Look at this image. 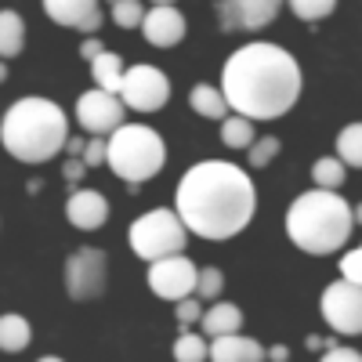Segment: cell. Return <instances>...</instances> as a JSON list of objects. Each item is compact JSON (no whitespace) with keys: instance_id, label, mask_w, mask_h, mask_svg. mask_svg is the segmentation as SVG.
<instances>
[{"instance_id":"cell-30","label":"cell","mask_w":362,"mask_h":362,"mask_svg":"<svg viewBox=\"0 0 362 362\" xmlns=\"http://www.w3.org/2000/svg\"><path fill=\"white\" fill-rule=\"evenodd\" d=\"M279 148H283V141L279 138H257L254 145H250V167H268L272 160L279 156Z\"/></svg>"},{"instance_id":"cell-28","label":"cell","mask_w":362,"mask_h":362,"mask_svg":"<svg viewBox=\"0 0 362 362\" xmlns=\"http://www.w3.org/2000/svg\"><path fill=\"white\" fill-rule=\"evenodd\" d=\"M225 290V272L221 268H199V279H196V297L199 300H218Z\"/></svg>"},{"instance_id":"cell-2","label":"cell","mask_w":362,"mask_h":362,"mask_svg":"<svg viewBox=\"0 0 362 362\" xmlns=\"http://www.w3.org/2000/svg\"><path fill=\"white\" fill-rule=\"evenodd\" d=\"M300 66L279 44H243L221 66V95L232 112L247 119H279L300 98Z\"/></svg>"},{"instance_id":"cell-8","label":"cell","mask_w":362,"mask_h":362,"mask_svg":"<svg viewBox=\"0 0 362 362\" xmlns=\"http://www.w3.org/2000/svg\"><path fill=\"white\" fill-rule=\"evenodd\" d=\"M119 102L134 112H160L170 102V80L156 66H127L119 83Z\"/></svg>"},{"instance_id":"cell-34","label":"cell","mask_w":362,"mask_h":362,"mask_svg":"<svg viewBox=\"0 0 362 362\" xmlns=\"http://www.w3.org/2000/svg\"><path fill=\"white\" fill-rule=\"evenodd\" d=\"M105 51V44L98 40V37H83V44H80V58H83V62L90 66V62H95V58Z\"/></svg>"},{"instance_id":"cell-38","label":"cell","mask_w":362,"mask_h":362,"mask_svg":"<svg viewBox=\"0 0 362 362\" xmlns=\"http://www.w3.org/2000/svg\"><path fill=\"white\" fill-rule=\"evenodd\" d=\"M66 148H69V156H83V141H80V138H69Z\"/></svg>"},{"instance_id":"cell-6","label":"cell","mask_w":362,"mask_h":362,"mask_svg":"<svg viewBox=\"0 0 362 362\" xmlns=\"http://www.w3.org/2000/svg\"><path fill=\"white\" fill-rule=\"evenodd\" d=\"M131 250L141 257V261H163V257H174V254H185V243H189V228L181 225L177 210H167V206H156L141 214L131 232Z\"/></svg>"},{"instance_id":"cell-9","label":"cell","mask_w":362,"mask_h":362,"mask_svg":"<svg viewBox=\"0 0 362 362\" xmlns=\"http://www.w3.org/2000/svg\"><path fill=\"white\" fill-rule=\"evenodd\" d=\"M124 112H127V105L119 102V95H109L102 87H90L76 98V124L90 138H109L112 131H119L127 124Z\"/></svg>"},{"instance_id":"cell-32","label":"cell","mask_w":362,"mask_h":362,"mask_svg":"<svg viewBox=\"0 0 362 362\" xmlns=\"http://www.w3.org/2000/svg\"><path fill=\"white\" fill-rule=\"evenodd\" d=\"M83 167H102L105 163V138H90L87 145H83Z\"/></svg>"},{"instance_id":"cell-12","label":"cell","mask_w":362,"mask_h":362,"mask_svg":"<svg viewBox=\"0 0 362 362\" xmlns=\"http://www.w3.org/2000/svg\"><path fill=\"white\" fill-rule=\"evenodd\" d=\"M286 0H218V22L221 29H243V33H257V29L272 25Z\"/></svg>"},{"instance_id":"cell-7","label":"cell","mask_w":362,"mask_h":362,"mask_svg":"<svg viewBox=\"0 0 362 362\" xmlns=\"http://www.w3.org/2000/svg\"><path fill=\"white\" fill-rule=\"evenodd\" d=\"M319 312L326 326H334L337 337H358L362 334V283L337 279L322 290Z\"/></svg>"},{"instance_id":"cell-1","label":"cell","mask_w":362,"mask_h":362,"mask_svg":"<svg viewBox=\"0 0 362 362\" xmlns=\"http://www.w3.org/2000/svg\"><path fill=\"white\" fill-rule=\"evenodd\" d=\"M174 210L181 225L189 228V235L221 239L239 235L257 210V189L247 170H239L228 160H203L196 167H189L177 181L174 192Z\"/></svg>"},{"instance_id":"cell-33","label":"cell","mask_w":362,"mask_h":362,"mask_svg":"<svg viewBox=\"0 0 362 362\" xmlns=\"http://www.w3.org/2000/svg\"><path fill=\"white\" fill-rule=\"evenodd\" d=\"M319 362H362V351H355V348H329Z\"/></svg>"},{"instance_id":"cell-4","label":"cell","mask_w":362,"mask_h":362,"mask_svg":"<svg viewBox=\"0 0 362 362\" xmlns=\"http://www.w3.org/2000/svg\"><path fill=\"white\" fill-rule=\"evenodd\" d=\"M355 228L351 203L341 192L329 189H312L305 196H297L286 210V235L297 250H305L312 257H326L344 250L348 235Z\"/></svg>"},{"instance_id":"cell-41","label":"cell","mask_w":362,"mask_h":362,"mask_svg":"<svg viewBox=\"0 0 362 362\" xmlns=\"http://www.w3.org/2000/svg\"><path fill=\"white\" fill-rule=\"evenodd\" d=\"M37 362H66V358H58V355H44V358H37Z\"/></svg>"},{"instance_id":"cell-37","label":"cell","mask_w":362,"mask_h":362,"mask_svg":"<svg viewBox=\"0 0 362 362\" xmlns=\"http://www.w3.org/2000/svg\"><path fill=\"white\" fill-rule=\"evenodd\" d=\"M268 362H290V348L286 344H272L268 348Z\"/></svg>"},{"instance_id":"cell-3","label":"cell","mask_w":362,"mask_h":362,"mask_svg":"<svg viewBox=\"0 0 362 362\" xmlns=\"http://www.w3.org/2000/svg\"><path fill=\"white\" fill-rule=\"evenodd\" d=\"M69 127L62 105L51 98H18L4 116H0V145L18 163H47L66 148Z\"/></svg>"},{"instance_id":"cell-26","label":"cell","mask_w":362,"mask_h":362,"mask_svg":"<svg viewBox=\"0 0 362 362\" xmlns=\"http://www.w3.org/2000/svg\"><path fill=\"white\" fill-rule=\"evenodd\" d=\"M300 22H322L337 11V0H286Z\"/></svg>"},{"instance_id":"cell-15","label":"cell","mask_w":362,"mask_h":362,"mask_svg":"<svg viewBox=\"0 0 362 362\" xmlns=\"http://www.w3.org/2000/svg\"><path fill=\"white\" fill-rule=\"evenodd\" d=\"M66 218L80 232H95L109 221V199L95 189H73V196L66 203Z\"/></svg>"},{"instance_id":"cell-18","label":"cell","mask_w":362,"mask_h":362,"mask_svg":"<svg viewBox=\"0 0 362 362\" xmlns=\"http://www.w3.org/2000/svg\"><path fill=\"white\" fill-rule=\"evenodd\" d=\"M189 105H192L196 116H203V119H218V124L232 112L228 102H225V95H221V87H214V83H196V87L189 90Z\"/></svg>"},{"instance_id":"cell-29","label":"cell","mask_w":362,"mask_h":362,"mask_svg":"<svg viewBox=\"0 0 362 362\" xmlns=\"http://www.w3.org/2000/svg\"><path fill=\"white\" fill-rule=\"evenodd\" d=\"M174 319H177V326H181V329L199 326V319H203V300H199V297H185V300H177V305H174Z\"/></svg>"},{"instance_id":"cell-22","label":"cell","mask_w":362,"mask_h":362,"mask_svg":"<svg viewBox=\"0 0 362 362\" xmlns=\"http://www.w3.org/2000/svg\"><path fill=\"white\" fill-rule=\"evenodd\" d=\"M29 337H33V329H29V322L22 315H0V351H22L29 344Z\"/></svg>"},{"instance_id":"cell-24","label":"cell","mask_w":362,"mask_h":362,"mask_svg":"<svg viewBox=\"0 0 362 362\" xmlns=\"http://www.w3.org/2000/svg\"><path fill=\"white\" fill-rule=\"evenodd\" d=\"M337 160H341L344 167L362 170V119H358V124H348V127L337 134Z\"/></svg>"},{"instance_id":"cell-5","label":"cell","mask_w":362,"mask_h":362,"mask_svg":"<svg viewBox=\"0 0 362 362\" xmlns=\"http://www.w3.org/2000/svg\"><path fill=\"white\" fill-rule=\"evenodd\" d=\"M105 163L112 167L116 177L141 185V181L156 177L167 163V145L163 138L145 127V124H124L105 138Z\"/></svg>"},{"instance_id":"cell-39","label":"cell","mask_w":362,"mask_h":362,"mask_svg":"<svg viewBox=\"0 0 362 362\" xmlns=\"http://www.w3.org/2000/svg\"><path fill=\"white\" fill-rule=\"evenodd\" d=\"M4 80H8V62L0 58V83H4Z\"/></svg>"},{"instance_id":"cell-36","label":"cell","mask_w":362,"mask_h":362,"mask_svg":"<svg viewBox=\"0 0 362 362\" xmlns=\"http://www.w3.org/2000/svg\"><path fill=\"white\" fill-rule=\"evenodd\" d=\"M305 344H308V351H329V348H337V341H334V337H326V341H322V337H315V334H312Z\"/></svg>"},{"instance_id":"cell-23","label":"cell","mask_w":362,"mask_h":362,"mask_svg":"<svg viewBox=\"0 0 362 362\" xmlns=\"http://www.w3.org/2000/svg\"><path fill=\"white\" fill-rule=\"evenodd\" d=\"M170 351H174V362H206L210 358L206 334H192V329H181Z\"/></svg>"},{"instance_id":"cell-21","label":"cell","mask_w":362,"mask_h":362,"mask_svg":"<svg viewBox=\"0 0 362 362\" xmlns=\"http://www.w3.org/2000/svg\"><path fill=\"white\" fill-rule=\"evenodd\" d=\"M221 141L228 145V148H250L254 141H257V134H254V119H247V116H239V112H232V116H225L221 119Z\"/></svg>"},{"instance_id":"cell-14","label":"cell","mask_w":362,"mask_h":362,"mask_svg":"<svg viewBox=\"0 0 362 362\" xmlns=\"http://www.w3.org/2000/svg\"><path fill=\"white\" fill-rule=\"evenodd\" d=\"M44 11L51 22L58 25H69L76 33L95 37L102 29V8L98 0H44Z\"/></svg>"},{"instance_id":"cell-35","label":"cell","mask_w":362,"mask_h":362,"mask_svg":"<svg viewBox=\"0 0 362 362\" xmlns=\"http://www.w3.org/2000/svg\"><path fill=\"white\" fill-rule=\"evenodd\" d=\"M83 170H87V167H83V160H80V156H69V160H66V170H62V177L69 181V185H76V181L83 177Z\"/></svg>"},{"instance_id":"cell-20","label":"cell","mask_w":362,"mask_h":362,"mask_svg":"<svg viewBox=\"0 0 362 362\" xmlns=\"http://www.w3.org/2000/svg\"><path fill=\"white\" fill-rule=\"evenodd\" d=\"M22 47H25V22L18 11L4 8L0 11V58L8 62V58L22 54Z\"/></svg>"},{"instance_id":"cell-11","label":"cell","mask_w":362,"mask_h":362,"mask_svg":"<svg viewBox=\"0 0 362 362\" xmlns=\"http://www.w3.org/2000/svg\"><path fill=\"white\" fill-rule=\"evenodd\" d=\"M196 279H199V268L185 254H174V257L148 264V290L170 300V305H177L185 297H196Z\"/></svg>"},{"instance_id":"cell-25","label":"cell","mask_w":362,"mask_h":362,"mask_svg":"<svg viewBox=\"0 0 362 362\" xmlns=\"http://www.w3.org/2000/svg\"><path fill=\"white\" fill-rule=\"evenodd\" d=\"M344 174L348 167L337 160V156H322L312 163V181H315V189H329V192H337L344 185Z\"/></svg>"},{"instance_id":"cell-10","label":"cell","mask_w":362,"mask_h":362,"mask_svg":"<svg viewBox=\"0 0 362 362\" xmlns=\"http://www.w3.org/2000/svg\"><path fill=\"white\" fill-rule=\"evenodd\" d=\"M105 250L98 247H80L76 254H69L66 261V290L73 300H98L105 293V279H109V268H105Z\"/></svg>"},{"instance_id":"cell-19","label":"cell","mask_w":362,"mask_h":362,"mask_svg":"<svg viewBox=\"0 0 362 362\" xmlns=\"http://www.w3.org/2000/svg\"><path fill=\"white\" fill-rule=\"evenodd\" d=\"M124 58L112 54V51H102L95 62H90V76H95V87L109 90V95H119V83H124Z\"/></svg>"},{"instance_id":"cell-42","label":"cell","mask_w":362,"mask_h":362,"mask_svg":"<svg viewBox=\"0 0 362 362\" xmlns=\"http://www.w3.org/2000/svg\"><path fill=\"white\" fill-rule=\"evenodd\" d=\"M153 4H174V0H153Z\"/></svg>"},{"instance_id":"cell-17","label":"cell","mask_w":362,"mask_h":362,"mask_svg":"<svg viewBox=\"0 0 362 362\" xmlns=\"http://www.w3.org/2000/svg\"><path fill=\"white\" fill-rule=\"evenodd\" d=\"M239 326H243V312H239L232 300H214L210 308H203V319H199V329L210 341L239 334Z\"/></svg>"},{"instance_id":"cell-31","label":"cell","mask_w":362,"mask_h":362,"mask_svg":"<svg viewBox=\"0 0 362 362\" xmlns=\"http://www.w3.org/2000/svg\"><path fill=\"white\" fill-rule=\"evenodd\" d=\"M341 279L362 283V247H355V250H348L341 257Z\"/></svg>"},{"instance_id":"cell-13","label":"cell","mask_w":362,"mask_h":362,"mask_svg":"<svg viewBox=\"0 0 362 362\" xmlns=\"http://www.w3.org/2000/svg\"><path fill=\"white\" fill-rule=\"evenodd\" d=\"M189 25H185V15L170 4H156L145 11V22H141V37L153 44V47H177L185 40Z\"/></svg>"},{"instance_id":"cell-40","label":"cell","mask_w":362,"mask_h":362,"mask_svg":"<svg viewBox=\"0 0 362 362\" xmlns=\"http://www.w3.org/2000/svg\"><path fill=\"white\" fill-rule=\"evenodd\" d=\"M351 214H355V225H362V203H358V206H351Z\"/></svg>"},{"instance_id":"cell-16","label":"cell","mask_w":362,"mask_h":362,"mask_svg":"<svg viewBox=\"0 0 362 362\" xmlns=\"http://www.w3.org/2000/svg\"><path fill=\"white\" fill-rule=\"evenodd\" d=\"M210 362H268V348L254 337L228 334L210 341Z\"/></svg>"},{"instance_id":"cell-27","label":"cell","mask_w":362,"mask_h":362,"mask_svg":"<svg viewBox=\"0 0 362 362\" xmlns=\"http://www.w3.org/2000/svg\"><path fill=\"white\" fill-rule=\"evenodd\" d=\"M112 22L119 29H141V22H145L141 0H112Z\"/></svg>"}]
</instances>
